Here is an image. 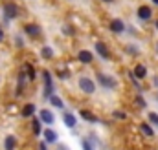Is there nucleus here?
Instances as JSON below:
<instances>
[{
    "mask_svg": "<svg viewBox=\"0 0 158 150\" xmlns=\"http://www.w3.org/2000/svg\"><path fill=\"white\" fill-rule=\"evenodd\" d=\"M17 17H19V6L13 4V2L4 4V22H9V20H13Z\"/></svg>",
    "mask_w": 158,
    "mask_h": 150,
    "instance_id": "obj_1",
    "label": "nucleus"
},
{
    "mask_svg": "<svg viewBox=\"0 0 158 150\" xmlns=\"http://www.w3.org/2000/svg\"><path fill=\"white\" fill-rule=\"evenodd\" d=\"M42 81H44V97L50 99L53 95V81H52V73L48 70L42 72Z\"/></svg>",
    "mask_w": 158,
    "mask_h": 150,
    "instance_id": "obj_2",
    "label": "nucleus"
},
{
    "mask_svg": "<svg viewBox=\"0 0 158 150\" xmlns=\"http://www.w3.org/2000/svg\"><path fill=\"white\" fill-rule=\"evenodd\" d=\"M79 88H81V92H85V93H88V95L96 92V84H94V81L88 79V77H79Z\"/></svg>",
    "mask_w": 158,
    "mask_h": 150,
    "instance_id": "obj_3",
    "label": "nucleus"
},
{
    "mask_svg": "<svg viewBox=\"0 0 158 150\" xmlns=\"http://www.w3.org/2000/svg\"><path fill=\"white\" fill-rule=\"evenodd\" d=\"M98 82L103 86V88H109V90H112V88H116V79H112L110 75H105V73H98Z\"/></svg>",
    "mask_w": 158,
    "mask_h": 150,
    "instance_id": "obj_4",
    "label": "nucleus"
},
{
    "mask_svg": "<svg viewBox=\"0 0 158 150\" xmlns=\"http://www.w3.org/2000/svg\"><path fill=\"white\" fill-rule=\"evenodd\" d=\"M39 119H40V123H44V124H53L55 123V115L50 112V110H46V108H42L39 112Z\"/></svg>",
    "mask_w": 158,
    "mask_h": 150,
    "instance_id": "obj_5",
    "label": "nucleus"
},
{
    "mask_svg": "<svg viewBox=\"0 0 158 150\" xmlns=\"http://www.w3.org/2000/svg\"><path fill=\"white\" fill-rule=\"evenodd\" d=\"M151 17H153V9L149 6H140L138 7V18L140 20L147 22V20H151Z\"/></svg>",
    "mask_w": 158,
    "mask_h": 150,
    "instance_id": "obj_6",
    "label": "nucleus"
},
{
    "mask_svg": "<svg viewBox=\"0 0 158 150\" xmlns=\"http://www.w3.org/2000/svg\"><path fill=\"white\" fill-rule=\"evenodd\" d=\"M110 31L112 33H116V35H119V33H123L125 31V24H123V20L121 18H114V20H110Z\"/></svg>",
    "mask_w": 158,
    "mask_h": 150,
    "instance_id": "obj_7",
    "label": "nucleus"
},
{
    "mask_svg": "<svg viewBox=\"0 0 158 150\" xmlns=\"http://www.w3.org/2000/svg\"><path fill=\"white\" fill-rule=\"evenodd\" d=\"M24 33L30 37H39L40 35V26L39 24H26L24 26Z\"/></svg>",
    "mask_w": 158,
    "mask_h": 150,
    "instance_id": "obj_8",
    "label": "nucleus"
},
{
    "mask_svg": "<svg viewBox=\"0 0 158 150\" xmlns=\"http://www.w3.org/2000/svg\"><path fill=\"white\" fill-rule=\"evenodd\" d=\"M96 51H98V55H99L101 59H110V51L107 49V46H105L103 42H98V44H96Z\"/></svg>",
    "mask_w": 158,
    "mask_h": 150,
    "instance_id": "obj_9",
    "label": "nucleus"
},
{
    "mask_svg": "<svg viewBox=\"0 0 158 150\" xmlns=\"http://www.w3.org/2000/svg\"><path fill=\"white\" fill-rule=\"evenodd\" d=\"M77 59L81 61V62H83V64H90L94 57H92V53H90L88 49H81V51L77 53Z\"/></svg>",
    "mask_w": 158,
    "mask_h": 150,
    "instance_id": "obj_10",
    "label": "nucleus"
},
{
    "mask_svg": "<svg viewBox=\"0 0 158 150\" xmlns=\"http://www.w3.org/2000/svg\"><path fill=\"white\" fill-rule=\"evenodd\" d=\"M63 121H64V124L68 126V128H74L76 126V123H77V119H76V115L70 112H64V115H63Z\"/></svg>",
    "mask_w": 158,
    "mask_h": 150,
    "instance_id": "obj_11",
    "label": "nucleus"
},
{
    "mask_svg": "<svg viewBox=\"0 0 158 150\" xmlns=\"http://www.w3.org/2000/svg\"><path fill=\"white\" fill-rule=\"evenodd\" d=\"M132 75L136 77V79H145V75H147V68L143 66V64H136L134 66V72Z\"/></svg>",
    "mask_w": 158,
    "mask_h": 150,
    "instance_id": "obj_12",
    "label": "nucleus"
},
{
    "mask_svg": "<svg viewBox=\"0 0 158 150\" xmlns=\"http://www.w3.org/2000/svg\"><path fill=\"white\" fill-rule=\"evenodd\" d=\"M4 148L6 150H15L17 148V137L15 136H7L4 139Z\"/></svg>",
    "mask_w": 158,
    "mask_h": 150,
    "instance_id": "obj_13",
    "label": "nucleus"
},
{
    "mask_svg": "<svg viewBox=\"0 0 158 150\" xmlns=\"http://www.w3.org/2000/svg\"><path fill=\"white\" fill-rule=\"evenodd\" d=\"M42 136H44L46 143H55V141H57V132H53L52 128H46V130L42 132Z\"/></svg>",
    "mask_w": 158,
    "mask_h": 150,
    "instance_id": "obj_14",
    "label": "nucleus"
},
{
    "mask_svg": "<svg viewBox=\"0 0 158 150\" xmlns=\"http://www.w3.org/2000/svg\"><path fill=\"white\" fill-rule=\"evenodd\" d=\"M33 113H35V105H31V103L26 105V106L20 110V115H22V117H33Z\"/></svg>",
    "mask_w": 158,
    "mask_h": 150,
    "instance_id": "obj_15",
    "label": "nucleus"
},
{
    "mask_svg": "<svg viewBox=\"0 0 158 150\" xmlns=\"http://www.w3.org/2000/svg\"><path fill=\"white\" fill-rule=\"evenodd\" d=\"M22 72L28 75V81H35V70H33V66H31V64H24Z\"/></svg>",
    "mask_w": 158,
    "mask_h": 150,
    "instance_id": "obj_16",
    "label": "nucleus"
},
{
    "mask_svg": "<svg viewBox=\"0 0 158 150\" xmlns=\"http://www.w3.org/2000/svg\"><path fill=\"white\" fill-rule=\"evenodd\" d=\"M40 57H42V59H46V61H50V59L53 57V49H52L50 46H44V48L40 49Z\"/></svg>",
    "mask_w": 158,
    "mask_h": 150,
    "instance_id": "obj_17",
    "label": "nucleus"
},
{
    "mask_svg": "<svg viewBox=\"0 0 158 150\" xmlns=\"http://www.w3.org/2000/svg\"><path fill=\"white\" fill-rule=\"evenodd\" d=\"M48 101H50V105H52V106H55V108H59V110H61V108H64V103H63L57 95H52Z\"/></svg>",
    "mask_w": 158,
    "mask_h": 150,
    "instance_id": "obj_18",
    "label": "nucleus"
},
{
    "mask_svg": "<svg viewBox=\"0 0 158 150\" xmlns=\"http://www.w3.org/2000/svg\"><path fill=\"white\" fill-rule=\"evenodd\" d=\"M81 117L85 119V121H90V123H98V117L94 115L92 112H88V110H81Z\"/></svg>",
    "mask_w": 158,
    "mask_h": 150,
    "instance_id": "obj_19",
    "label": "nucleus"
},
{
    "mask_svg": "<svg viewBox=\"0 0 158 150\" xmlns=\"http://www.w3.org/2000/svg\"><path fill=\"white\" fill-rule=\"evenodd\" d=\"M140 130H142L147 137H153V136H155V132H153V128L149 126V123H142V124H140Z\"/></svg>",
    "mask_w": 158,
    "mask_h": 150,
    "instance_id": "obj_20",
    "label": "nucleus"
},
{
    "mask_svg": "<svg viewBox=\"0 0 158 150\" xmlns=\"http://www.w3.org/2000/svg\"><path fill=\"white\" fill-rule=\"evenodd\" d=\"M40 124H42V123H40V119H33V121H31V128H33V134H35V136H39L40 132H42Z\"/></svg>",
    "mask_w": 158,
    "mask_h": 150,
    "instance_id": "obj_21",
    "label": "nucleus"
},
{
    "mask_svg": "<svg viewBox=\"0 0 158 150\" xmlns=\"http://www.w3.org/2000/svg\"><path fill=\"white\" fill-rule=\"evenodd\" d=\"M81 147H83V150H94V139L86 137V139L81 143Z\"/></svg>",
    "mask_w": 158,
    "mask_h": 150,
    "instance_id": "obj_22",
    "label": "nucleus"
},
{
    "mask_svg": "<svg viewBox=\"0 0 158 150\" xmlns=\"http://www.w3.org/2000/svg\"><path fill=\"white\" fill-rule=\"evenodd\" d=\"M149 123H153V124H156L158 126V113H155V112L149 113Z\"/></svg>",
    "mask_w": 158,
    "mask_h": 150,
    "instance_id": "obj_23",
    "label": "nucleus"
},
{
    "mask_svg": "<svg viewBox=\"0 0 158 150\" xmlns=\"http://www.w3.org/2000/svg\"><path fill=\"white\" fill-rule=\"evenodd\" d=\"M63 31H64V35H68V37H72V35H74V28H72V26H64V28H63Z\"/></svg>",
    "mask_w": 158,
    "mask_h": 150,
    "instance_id": "obj_24",
    "label": "nucleus"
},
{
    "mask_svg": "<svg viewBox=\"0 0 158 150\" xmlns=\"http://www.w3.org/2000/svg\"><path fill=\"white\" fill-rule=\"evenodd\" d=\"M127 51L132 53V55H136V53H138V48H136V46H127Z\"/></svg>",
    "mask_w": 158,
    "mask_h": 150,
    "instance_id": "obj_25",
    "label": "nucleus"
},
{
    "mask_svg": "<svg viewBox=\"0 0 158 150\" xmlns=\"http://www.w3.org/2000/svg\"><path fill=\"white\" fill-rule=\"evenodd\" d=\"M136 103H138V106H142V108H145V101L142 99V95H138V97H136Z\"/></svg>",
    "mask_w": 158,
    "mask_h": 150,
    "instance_id": "obj_26",
    "label": "nucleus"
},
{
    "mask_svg": "<svg viewBox=\"0 0 158 150\" xmlns=\"http://www.w3.org/2000/svg\"><path fill=\"white\" fill-rule=\"evenodd\" d=\"M15 42H17V46H19V48H22V46H24V42H22V38H20V37L15 38Z\"/></svg>",
    "mask_w": 158,
    "mask_h": 150,
    "instance_id": "obj_27",
    "label": "nucleus"
},
{
    "mask_svg": "<svg viewBox=\"0 0 158 150\" xmlns=\"http://www.w3.org/2000/svg\"><path fill=\"white\" fill-rule=\"evenodd\" d=\"M114 117H118V119H125V113L123 112H114Z\"/></svg>",
    "mask_w": 158,
    "mask_h": 150,
    "instance_id": "obj_28",
    "label": "nucleus"
},
{
    "mask_svg": "<svg viewBox=\"0 0 158 150\" xmlns=\"http://www.w3.org/2000/svg\"><path fill=\"white\" fill-rule=\"evenodd\" d=\"M15 108H17L15 105H9V106H7V112H9V113H15V112H17Z\"/></svg>",
    "mask_w": 158,
    "mask_h": 150,
    "instance_id": "obj_29",
    "label": "nucleus"
},
{
    "mask_svg": "<svg viewBox=\"0 0 158 150\" xmlns=\"http://www.w3.org/2000/svg\"><path fill=\"white\" fill-rule=\"evenodd\" d=\"M2 40H4V30L0 28V42H2Z\"/></svg>",
    "mask_w": 158,
    "mask_h": 150,
    "instance_id": "obj_30",
    "label": "nucleus"
},
{
    "mask_svg": "<svg viewBox=\"0 0 158 150\" xmlns=\"http://www.w3.org/2000/svg\"><path fill=\"white\" fill-rule=\"evenodd\" d=\"M39 150H46V145H44V143H40V147H39Z\"/></svg>",
    "mask_w": 158,
    "mask_h": 150,
    "instance_id": "obj_31",
    "label": "nucleus"
},
{
    "mask_svg": "<svg viewBox=\"0 0 158 150\" xmlns=\"http://www.w3.org/2000/svg\"><path fill=\"white\" fill-rule=\"evenodd\" d=\"M153 4H155V6H158V0H153Z\"/></svg>",
    "mask_w": 158,
    "mask_h": 150,
    "instance_id": "obj_32",
    "label": "nucleus"
},
{
    "mask_svg": "<svg viewBox=\"0 0 158 150\" xmlns=\"http://www.w3.org/2000/svg\"><path fill=\"white\" fill-rule=\"evenodd\" d=\"M155 26H156V30H158V20H156V22H155Z\"/></svg>",
    "mask_w": 158,
    "mask_h": 150,
    "instance_id": "obj_33",
    "label": "nucleus"
},
{
    "mask_svg": "<svg viewBox=\"0 0 158 150\" xmlns=\"http://www.w3.org/2000/svg\"><path fill=\"white\" fill-rule=\"evenodd\" d=\"M101 2H112V0H101Z\"/></svg>",
    "mask_w": 158,
    "mask_h": 150,
    "instance_id": "obj_34",
    "label": "nucleus"
},
{
    "mask_svg": "<svg viewBox=\"0 0 158 150\" xmlns=\"http://www.w3.org/2000/svg\"><path fill=\"white\" fill-rule=\"evenodd\" d=\"M156 49H158V44H156Z\"/></svg>",
    "mask_w": 158,
    "mask_h": 150,
    "instance_id": "obj_35",
    "label": "nucleus"
}]
</instances>
